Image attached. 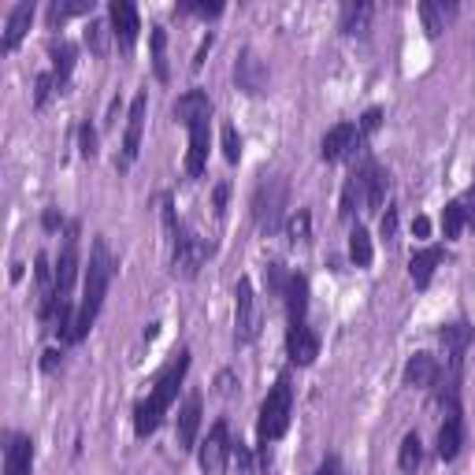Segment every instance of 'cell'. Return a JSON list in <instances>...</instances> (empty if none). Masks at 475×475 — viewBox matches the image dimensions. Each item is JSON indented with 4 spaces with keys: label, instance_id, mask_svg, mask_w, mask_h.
Wrapping results in <instances>:
<instances>
[{
    "label": "cell",
    "instance_id": "cell-1",
    "mask_svg": "<svg viewBox=\"0 0 475 475\" xmlns=\"http://www.w3.org/2000/svg\"><path fill=\"white\" fill-rule=\"evenodd\" d=\"M112 275H115V257L105 238L93 242V253H89V267H86V286H82V305H79V319H74V342H82L93 327V319L101 316V305H105V293L112 286Z\"/></svg>",
    "mask_w": 475,
    "mask_h": 475
},
{
    "label": "cell",
    "instance_id": "cell-2",
    "mask_svg": "<svg viewBox=\"0 0 475 475\" xmlns=\"http://www.w3.org/2000/svg\"><path fill=\"white\" fill-rule=\"evenodd\" d=\"M186 371H190V349H179V353H174V360L160 371V379H157L153 394H148L145 402L134 409V431H138V438H148V435L160 428V420H164V412L171 409L174 394H179V386H182V379H186Z\"/></svg>",
    "mask_w": 475,
    "mask_h": 475
},
{
    "label": "cell",
    "instance_id": "cell-3",
    "mask_svg": "<svg viewBox=\"0 0 475 475\" xmlns=\"http://www.w3.org/2000/svg\"><path fill=\"white\" fill-rule=\"evenodd\" d=\"M290 405H293V394H290V375H279L275 386L267 390L264 405H260V423H257V438L260 445H271L275 438H283L290 428Z\"/></svg>",
    "mask_w": 475,
    "mask_h": 475
},
{
    "label": "cell",
    "instance_id": "cell-4",
    "mask_svg": "<svg viewBox=\"0 0 475 475\" xmlns=\"http://www.w3.org/2000/svg\"><path fill=\"white\" fill-rule=\"evenodd\" d=\"M208 253H212V245L193 227H179L171 238V271L179 275V279H193V275L201 271V264L208 260Z\"/></svg>",
    "mask_w": 475,
    "mask_h": 475
},
{
    "label": "cell",
    "instance_id": "cell-5",
    "mask_svg": "<svg viewBox=\"0 0 475 475\" xmlns=\"http://www.w3.org/2000/svg\"><path fill=\"white\" fill-rule=\"evenodd\" d=\"M283 208H286V182L283 179H267L257 197H253V219L264 234H275L283 227Z\"/></svg>",
    "mask_w": 475,
    "mask_h": 475
},
{
    "label": "cell",
    "instance_id": "cell-6",
    "mask_svg": "<svg viewBox=\"0 0 475 475\" xmlns=\"http://www.w3.org/2000/svg\"><path fill=\"white\" fill-rule=\"evenodd\" d=\"M364 145H368V138H360V127H357V123H338V127H331L327 134H323L319 157L327 160V164H335V160H342V157L360 160V157H364Z\"/></svg>",
    "mask_w": 475,
    "mask_h": 475
},
{
    "label": "cell",
    "instance_id": "cell-7",
    "mask_svg": "<svg viewBox=\"0 0 475 475\" xmlns=\"http://www.w3.org/2000/svg\"><path fill=\"white\" fill-rule=\"evenodd\" d=\"M231 454H234V442H231V431H227V420H219L216 428L208 431V438L201 442V449H197L201 471H205V475H223V468H227Z\"/></svg>",
    "mask_w": 475,
    "mask_h": 475
},
{
    "label": "cell",
    "instance_id": "cell-8",
    "mask_svg": "<svg viewBox=\"0 0 475 475\" xmlns=\"http://www.w3.org/2000/svg\"><path fill=\"white\" fill-rule=\"evenodd\" d=\"M442 402H445V420L438 428V457L457 461L461 445H464V416H461V405H457V390H449Z\"/></svg>",
    "mask_w": 475,
    "mask_h": 475
},
{
    "label": "cell",
    "instance_id": "cell-9",
    "mask_svg": "<svg viewBox=\"0 0 475 475\" xmlns=\"http://www.w3.org/2000/svg\"><path fill=\"white\" fill-rule=\"evenodd\" d=\"M234 338L238 342L257 338V297L249 279H238V290H234Z\"/></svg>",
    "mask_w": 475,
    "mask_h": 475
},
{
    "label": "cell",
    "instance_id": "cell-10",
    "mask_svg": "<svg viewBox=\"0 0 475 475\" xmlns=\"http://www.w3.org/2000/svg\"><path fill=\"white\" fill-rule=\"evenodd\" d=\"M368 153L360 160H353V171H349V179H345V190H342V219H353L357 208H364L368 201Z\"/></svg>",
    "mask_w": 475,
    "mask_h": 475
},
{
    "label": "cell",
    "instance_id": "cell-11",
    "mask_svg": "<svg viewBox=\"0 0 475 475\" xmlns=\"http://www.w3.org/2000/svg\"><path fill=\"white\" fill-rule=\"evenodd\" d=\"M108 19H112V38L119 41V48H134L138 30H141L138 8L131 4V0H112V4H108Z\"/></svg>",
    "mask_w": 475,
    "mask_h": 475
},
{
    "label": "cell",
    "instance_id": "cell-12",
    "mask_svg": "<svg viewBox=\"0 0 475 475\" xmlns=\"http://www.w3.org/2000/svg\"><path fill=\"white\" fill-rule=\"evenodd\" d=\"M286 353L297 368H309L319 357V335L309 327V323H290L286 331Z\"/></svg>",
    "mask_w": 475,
    "mask_h": 475
},
{
    "label": "cell",
    "instance_id": "cell-13",
    "mask_svg": "<svg viewBox=\"0 0 475 475\" xmlns=\"http://www.w3.org/2000/svg\"><path fill=\"white\" fill-rule=\"evenodd\" d=\"M208 127H212V119H193V123H186V131H190L186 174H190V179H201V174H205V164H208Z\"/></svg>",
    "mask_w": 475,
    "mask_h": 475
},
{
    "label": "cell",
    "instance_id": "cell-14",
    "mask_svg": "<svg viewBox=\"0 0 475 475\" xmlns=\"http://www.w3.org/2000/svg\"><path fill=\"white\" fill-rule=\"evenodd\" d=\"M145 108H148V97L138 93L131 101V112H127V134H123V164L138 160V148H141V131H145Z\"/></svg>",
    "mask_w": 475,
    "mask_h": 475
},
{
    "label": "cell",
    "instance_id": "cell-15",
    "mask_svg": "<svg viewBox=\"0 0 475 475\" xmlns=\"http://www.w3.org/2000/svg\"><path fill=\"white\" fill-rule=\"evenodd\" d=\"M234 79H238V86H242L245 93H264V89H267V67H264V60L253 53V48H245V53L238 56Z\"/></svg>",
    "mask_w": 475,
    "mask_h": 475
},
{
    "label": "cell",
    "instance_id": "cell-16",
    "mask_svg": "<svg viewBox=\"0 0 475 475\" xmlns=\"http://www.w3.org/2000/svg\"><path fill=\"white\" fill-rule=\"evenodd\" d=\"M438 379H442V364H438L431 353H412V357H409V364H405V383H409V386L431 390Z\"/></svg>",
    "mask_w": 475,
    "mask_h": 475
},
{
    "label": "cell",
    "instance_id": "cell-17",
    "mask_svg": "<svg viewBox=\"0 0 475 475\" xmlns=\"http://www.w3.org/2000/svg\"><path fill=\"white\" fill-rule=\"evenodd\" d=\"M201 394H190L186 405L179 409V428H174V435H179V449H193L197 442V431H201Z\"/></svg>",
    "mask_w": 475,
    "mask_h": 475
},
{
    "label": "cell",
    "instance_id": "cell-18",
    "mask_svg": "<svg viewBox=\"0 0 475 475\" xmlns=\"http://www.w3.org/2000/svg\"><path fill=\"white\" fill-rule=\"evenodd\" d=\"M34 468V442L27 435H12L4 449V475H30Z\"/></svg>",
    "mask_w": 475,
    "mask_h": 475
},
{
    "label": "cell",
    "instance_id": "cell-19",
    "mask_svg": "<svg viewBox=\"0 0 475 475\" xmlns=\"http://www.w3.org/2000/svg\"><path fill=\"white\" fill-rule=\"evenodd\" d=\"M442 345H445V353H449V368H454V375L461 371V360H464V349L471 345L475 331L468 327V323H449V327H442Z\"/></svg>",
    "mask_w": 475,
    "mask_h": 475
},
{
    "label": "cell",
    "instance_id": "cell-20",
    "mask_svg": "<svg viewBox=\"0 0 475 475\" xmlns=\"http://www.w3.org/2000/svg\"><path fill=\"white\" fill-rule=\"evenodd\" d=\"M48 53H53V82H56V93H64L67 89V82H71V71H74V56H79V48H74L71 41H53V48H48Z\"/></svg>",
    "mask_w": 475,
    "mask_h": 475
},
{
    "label": "cell",
    "instance_id": "cell-21",
    "mask_svg": "<svg viewBox=\"0 0 475 475\" xmlns=\"http://www.w3.org/2000/svg\"><path fill=\"white\" fill-rule=\"evenodd\" d=\"M174 119L182 123H193V119H212V101H208V93H201V89H190V93H182L179 101H174Z\"/></svg>",
    "mask_w": 475,
    "mask_h": 475
},
{
    "label": "cell",
    "instance_id": "cell-22",
    "mask_svg": "<svg viewBox=\"0 0 475 475\" xmlns=\"http://www.w3.org/2000/svg\"><path fill=\"white\" fill-rule=\"evenodd\" d=\"M438 264H442V249H438V245L412 253V260H409V279L416 283V290L431 286V275H435V267H438Z\"/></svg>",
    "mask_w": 475,
    "mask_h": 475
},
{
    "label": "cell",
    "instance_id": "cell-23",
    "mask_svg": "<svg viewBox=\"0 0 475 475\" xmlns=\"http://www.w3.org/2000/svg\"><path fill=\"white\" fill-rule=\"evenodd\" d=\"M30 19H34V4H15V8H12L8 27H4V41H0V48H4V53H12V48H15L22 38H27Z\"/></svg>",
    "mask_w": 475,
    "mask_h": 475
},
{
    "label": "cell",
    "instance_id": "cell-24",
    "mask_svg": "<svg viewBox=\"0 0 475 475\" xmlns=\"http://www.w3.org/2000/svg\"><path fill=\"white\" fill-rule=\"evenodd\" d=\"M386 190H390V174H386V167H379L375 160H368V201H364V208H368V212H383V205H386Z\"/></svg>",
    "mask_w": 475,
    "mask_h": 475
},
{
    "label": "cell",
    "instance_id": "cell-25",
    "mask_svg": "<svg viewBox=\"0 0 475 475\" xmlns=\"http://www.w3.org/2000/svg\"><path fill=\"white\" fill-rule=\"evenodd\" d=\"M283 297H286L290 323H305V312H309V279L305 275H290V286Z\"/></svg>",
    "mask_w": 475,
    "mask_h": 475
},
{
    "label": "cell",
    "instance_id": "cell-26",
    "mask_svg": "<svg viewBox=\"0 0 475 475\" xmlns=\"http://www.w3.org/2000/svg\"><path fill=\"white\" fill-rule=\"evenodd\" d=\"M368 27H371V4H345L342 8V30L349 34V38H364L368 34Z\"/></svg>",
    "mask_w": 475,
    "mask_h": 475
},
{
    "label": "cell",
    "instance_id": "cell-27",
    "mask_svg": "<svg viewBox=\"0 0 475 475\" xmlns=\"http://www.w3.org/2000/svg\"><path fill=\"white\" fill-rule=\"evenodd\" d=\"M420 15H423V30H428V38H438L445 30V15H454V4H435V0H423Z\"/></svg>",
    "mask_w": 475,
    "mask_h": 475
},
{
    "label": "cell",
    "instance_id": "cell-28",
    "mask_svg": "<svg viewBox=\"0 0 475 475\" xmlns=\"http://www.w3.org/2000/svg\"><path fill=\"white\" fill-rule=\"evenodd\" d=\"M89 12H93V0H56V4L48 8V27H64L67 19L89 15Z\"/></svg>",
    "mask_w": 475,
    "mask_h": 475
},
{
    "label": "cell",
    "instance_id": "cell-29",
    "mask_svg": "<svg viewBox=\"0 0 475 475\" xmlns=\"http://www.w3.org/2000/svg\"><path fill=\"white\" fill-rule=\"evenodd\" d=\"M349 260H353L357 267H368L371 264V234L360 227V223L349 231Z\"/></svg>",
    "mask_w": 475,
    "mask_h": 475
},
{
    "label": "cell",
    "instance_id": "cell-30",
    "mask_svg": "<svg viewBox=\"0 0 475 475\" xmlns=\"http://www.w3.org/2000/svg\"><path fill=\"white\" fill-rule=\"evenodd\" d=\"M464 223H468V208H464V201H449L445 212H442V234H445L449 242L461 238Z\"/></svg>",
    "mask_w": 475,
    "mask_h": 475
},
{
    "label": "cell",
    "instance_id": "cell-31",
    "mask_svg": "<svg viewBox=\"0 0 475 475\" xmlns=\"http://www.w3.org/2000/svg\"><path fill=\"white\" fill-rule=\"evenodd\" d=\"M397 464H402V471H405V475H412V471L423 464V442H420V435H416V431H412V435H405L402 454H397Z\"/></svg>",
    "mask_w": 475,
    "mask_h": 475
},
{
    "label": "cell",
    "instance_id": "cell-32",
    "mask_svg": "<svg viewBox=\"0 0 475 475\" xmlns=\"http://www.w3.org/2000/svg\"><path fill=\"white\" fill-rule=\"evenodd\" d=\"M153 71H157L160 82L171 79V67H167V30L164 27H153Z\"/></svg>",
    "mask_w": 475,
    "mask_h": 475
},
{
    "label": "cell",
    "instance_id": "cell-33",
    "mask_svg": "<svg viewBox=\"0 0 475 475\" xmlns=\"http://www.w3.org/2000/svg\"><path fill=\"white\" fill-rule=\"evenodd\" d=\"M86 45L93 48L97 56H105V53H108V27H105V22L89 19V27H86Z\"/></svg>",
    "mask_w": 475,
    "mask_h": 475
},
{
    "label": "cell",
    "instance_id": "cell-34",
    "mask_svg": "<svg viewBox=\"0 0 475 475\" xmlns=\"http://www.w3.org/2000/svg\"><path fill=\"white\" fill-rule=\"evenodd\" d=\"M309 231H312V216L301 208L297 216H290V223H286V234H290V242H309Z\"/></svg>",
    "mask_w": 475,
    "mask_h": 475
},
{
    "label": "cell",
    "instance_id": "cell-35",
    "mask_svg": "<svg viewBox=\"0 0 475 475\" xmlns=\"http://www.w3.org/2000/svg\"><path fill=\"white\" fill-rule=\"evenodd\" d=\"M223 157H227V164L242 160V138L234 127H223Z\"/></svg>",
    "mask_w": 475,
    "mask_h": 475
},
{
    "label": "cell",
    "instance_id": "cell-36",
    "mask_svg": "<svg viewBox=\"0 0 475 475\" xmlns=\"http://www.w3.org/2000/svg\"><path fill=\"white\" fill-rule=\"evenodd\" d=\"M179 12L186 15H201V19H216L223 12V4H197V0H186V4H179Z\"/></svg>",
    "mask_w": 475,
    "mask_h": 475
},
{
    "label": "cell",
    "instance_id": "cell-37",
    "mask_svg": "<svg viewBox=\"0 0 475 475\" xmlns=\"http://www.w3.org/2000/svg\"><path fill=\"white\" fill-rule=\"evenodd\" d=\"M79 145H82V157L86 160L97 157V131L89 127V123H82V127H79Z\"/></svg>",
    "mask_w": 475,
    "mask_h": 475
},
{
    "label": "cell",
    "instance_id": "cell-38",
    "mask_svg": "<svg viewBox=\"0 0 475 475\" xmlns=\"http://www.w3.org/2000/svg\"><path fill=\"white\" fill-rule=\"evenodd\" d=\"M379 123H383V108H368L364 119L357 123V127H360V138H368V134L379 131Z\"/></svg>",
    "mask_w": 475,
    "mask_h": 475
},
{
    "label": "cell",
    "instance_id": "cell-39",
    "mask_svg": "<svg viewBox=\"0 0 475 475\" xmlns=\"http://www.w3.org/2000/svg\"><path fill=\"white\" fill-rule=\"evenodd\" d=\"M231 457H234V464H238V471H242V475L253 471V457H249V449H245L242 442L234 445V454H231Z\"/></svg>",
    "mask_w": 475,
    "mask_h": 475
},
{
    "label": "cell",
    "instance_id": "cell-40",
    "mask_svg": "<svg viewBox=\"0 0 475 475\" xmlns=\"http://www.w3.org/2000/svg\"><path fill=\"white\" fill-rule=\"evenodd\" d=\"M41 227H45V231H60V227H64V216H60L56 208H48V212L41 216Z\"/></svg>",
    "mask_w": 475,
    "mask_h": 475
},
{
    "label": "cell",
    "instance_id": "cell-41",
    "mask_svg": "<svg viewBox=\"0 0 475 475\" xmlns=\"http://www.w3.org/2000/svg\"><path fill=\"white\" fill-rule=\"evenodd\" d=\"M379 231H383V238H394V231H397V212H394V208H386V216H383V223H379Z\"/></svg>",
    "mask_w": 475,
    "mask_h": 475
},
{
    "label": "cell",
    "instance_id": "cell-42",
    "mask_svg": "<svg viewBox=\"0 0 475 475\" xmlns=\"http://www.w3.org/2000/svg\"><path fill=\"white\" fill-rule=\"evenodd\" d=\"M312 475H342V461H338V457H327Z\"/></svg>",
    "mask_w": 475,
    "mask_h": 475
},
{
    "label": "cell",
    "instance_id": "cell-43",
    "mask_svg": "<svg viewBox=\"0 0 475 475\" xmlns=\"http://www.w3.org/2000/svg\"><path fill=\"white\" fill-rule=\"evenodd\" d=\"M412 234H416V238H428V234H431V219H428V216H416V219H412Z\"/></svg>",
    "mask_w": 475,
    "mask_h": 475
},
{
    "label": "cell",
    "instance_id": "cell-44",
    "mask_svg": "<svg viewBox=\"0 0 475 475\" xmlns=\"http://www.w3.org/2000/svg\"><path fill=\"white\" fill-rule=\"evenodd\" d=\"M216 390H219L223 397H227V394L234 390V375H231V371H223V375H219V379H216Z\"/></svg>",
    "mask_w": 475,
    "mask_h": 475
},
{
    "label": "cell",
    "instance_id": "cell-45",
    "mask_svg": "<svg viewBox=\"0 0 475 475\" xmlns=\"http://www.w3.org/2000/svg\"><path fill=\"white\" fill-rule=\"evenodd\" d=\"M227 193H231L227 182H219V186H216V216H223V208H227Z\"/></svg>",
    "mask_w": 475,
    "mask_h": 475
},
{
    "label": "cell",
    "instance_id": "cell-46",
    "mask_svg": "<svg viewBox=\"0 0 475 475\" xmlns=\"http://www.w3.org/2000/svg\"><path fill=\"white\" fill-rule=\"evenodd\" d=\"M41 368H45V371H56V368H60V353H56V349H48L45 360H41Z\"/></svg>",
    "mask_w": 475,
    "mask_h": 475
}]
</instances>
